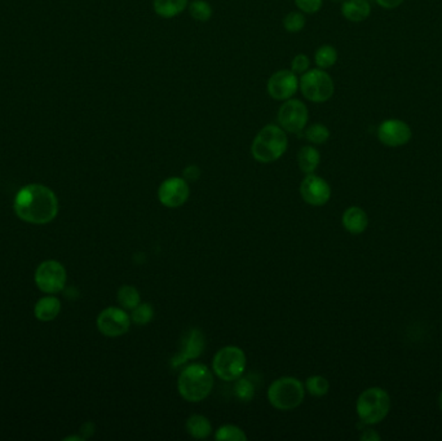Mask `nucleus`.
<instances>
[{
  "label": "nucleus",
  "mask_w": 442,
  "mask_h": 441,
  "mask_svg": "<svg viewBox=\"0 0 442 441\" xmlns=\"http://www.w3.org/2000/svg\"><path fill=\"white\" fill-rule=\"evenodd\" d=\"M187 431L194 439H207L212 433V424L207 417L202 415H190L187 419Z\"/></svg>",
  "instance_id": "obj_19"
},
{
  "label": "nucleus",
  "mask_w": 442,
  "mask_h": 441,
  "mask_svg": "<svg viewBox=\"0 0 442 441\" xmlns=\"http://www.w3.org/2000/svg\"><path fill=\"white\" fill-rule=\"evenodd\" d=\"M361 440L378 441L380 440V436L374 430H365L361 435Z\"/></svg>",
  "instance_id": "obj_35"
},
{
  "label": "nucleus",
  "mask_w": 442,
  "mask_h": 441,
  "mask_svg": "<svg viewBox=\"0 0 442 441\" xmlns=\"http://www.w3.org/2000/svg\"><path fill=\"white\" fill-rule=\"evenodd\" d=\"M287 145L289 140L286 132L280 126L268 125L255 136L251 145V154L258 162H276L286 153Z\"/></svg>",
  "instance_id": "obj_3"
},
{
  "label": "nucleus",
  "mask_w": 442,
  "mask_h": 441,
  "mask_svg": "<svg viewBox=\"0 0 442 441\" xmlns=\"http://www.w3.org/2000/svg\"><path fill=\"white\" fill-rule=\"evenodd\" d=\"M309 59L306 54H300L294 57L292 63H291V69L295 74H304L309 69Z\"/></svg>",
  "instance_id": "obj_32"
},
{
  "label": "nucleus",
  "mask_w": 442,
  "mask_h": 441,
  "mask_svg": "<svg viewBox=\"0 0 442 441\" xmlns=\"http://www.w3.org/2000/svg\"><path fill=\"white\" fill-rule=\"evenodd\" d=\"M118 303L125 309H134L141 303L140 291L132 285H123L118 290Z\"/></svg>",
  "instance_id": "obj_22"
},
{
  "label": "nucleus",
  "mask_w": 442,
  "mask_h": 441,
  "mask_svg": "<svg viewBox=\"0 0 442 441\" xmlns=\"http://www.w3.org/2000/svg\"><path fill=\"white\" fill-rule=\"evenodd\" d=\"M131 321L136 325L149 324L154 317V309L149 303H140L134 309H131Z\"/></svg>",
  "instance_id": "obj_27"
},
{
  "label": "nucleus",
  "mask_w": 442,
  "mask_h": 441,
  "mask_svg": "<svg viewBox=\"0 0 442 441\" xmlns=\"http://www.w3.org/2000/svg\"><path fill=\"white\" fill-rule=\"evenodd\" d=\"M66 279V270L60 261H43L35 272L36 286L45 294H57L63 291Z\"/></svg>",
  "instance_id": "obj_8"
},
{
  "label": "nucleus",
  "mask_w": 442,
  "mask_h": 441,
  "mask_svg": "<svg viewBox=\"0 0 442 441\" xmlns=\"http://www.w3.org/2000/svg\"><path fill=\"white\" fill-rule=\"evenodd\" d=\"M189 13L199 22H206L212 16V8L206 0H193L190 3Z\"/></svg>",
  "instance_id": "obj_28"
},
{
  "label": "nucleus",
  "mask_w": 442,
  "mask_h": 441,
  "mask_svg": "<svg viewBox=\"0 0 442 441\" xmlns=\"http://www.w3.org/2000/svg\"><path fill=\"white\" fill-rule=\"evenodd\" d=\"M371 6L368 0H344L342 15L351 22H362L370 16Z\"/></svg>",
  "instance_id": "obj_17"
},
{
  "label": "nucleus",
  "mask_w": 442,
  "mask_h": 441,
  "mask_svg": "<svg viewBox=\"0 0 442 441\" xmlns=\"http://www.w3.org/2000/svg\"><path fill=\"white\" fill-rule=\"evenodd\" d=\"M15 212L29 224H48L58 214V199L48 187L30 184L18 190L15 199Z\"/></svg>",
  "instance_id": "obj_1"
},
{
  "label": "nucleus",
  "mask_w": 442,
  "mask_h": 441,
  "mask_svg": "<svg viewBox=\"0 0 442 441\" xmlns=\"http://www.w3.org/2000/svg\"><path fill=\"white\" fill-rule=\"evenodd\" d=\"M283 26L289 33H299L306 26V17L301 12H290L283 20Z\"/></svg>",
  "instance_id": "obj_30"
},
{
  "label": "nucleus",
  "mask_w": 442,
  "mask_h": 441,
  "mask_svg": "<svg viewBox=\"0 0 442 441\" xmlns=\"http://www.w3.org/2000/svg\"><path fill=\"white\" fill-rule=\"evenodd\" d=\"M306 397V387L295 377H281L268 388V400L278 410H294L301 405Z\"/></svg>",
  "instance_id": "obj_4"
},
{
  "label": "nucleus",
  "mask_w": 442,
  "mask_h": 441,
  "mask_svg": "<svg viewBox=\"0 0 442 441\" xmlns=\"http://www.w3.org/2000/svg\"><path fill=\"white\" fill-rule=\"evenodd\" d=\"M182 178L188 181V183L198 180L199 178H200V170H199L198 166H194V164L188 166V167L184 170Z\"/></svg>",
  "instance_id": "obj_33"
},
{
  "label": "nucleus",
  "mask_w": 442,
  "mask_h": 441,
  "mask_svg": "<svg viewBox=\"0 0 442 441\" xmlns=\"http://www.w3.org/2000/svg\"><path fill=\"white\" fill-rule=\"evenodd\" d=\"M131 327V316L125 308L109 307L97 317V329L100 333L108 338L122 336Z\"/></svg>",
  "instance_id": "obj_10"
},
{
  "label": "nucleus",
  "mask_w": 442,
  "mask_h": 441,
  "mask_svg": "<svg viewBox=\"0 0 442 441\" xmlns=\"http://www.w3.org/2000/svg\"><path fill=\"white\" fill-rule=\"evenodd\" d=\"M342 223L347 232L351 234H361L366 231L369 225V217L363 208L352 206L344 211Z\"/></svg>",
  "instance_id": "obj_16"
},
{
  "label": "nucleus",
  "mask_w": 442,
  "mask_h": 441,
  "mask_svg": "<svg viewBox=\"0 0 442 441\" xmlns=\"http://www.w3.org/2000/svg\"><path fill=\"white\" fill-rule=\"evenodd\" d=\"M299 88V81L292 70H280L274 72L268 81L269 96L278 101L291 99Z\"/></svg>",
  "instance_id": "obj_14"
},
{
  "label": "nucleus",
  "mask_w": 442,
  "mask_h": 441,
  "mask_svg": "<svg viewBox=\"0 0 442 441\" xmlns=\"http://www.w3.org/2000/svg\"><path fill=\"white\" fill-rule=\"evenodd\" d=\"M304 135L308 141L312 144H325L326 141L330 139V131L325 125L316 123L308 127Z\"/></svg>",
  "instance_id": "obj_26"
},
{
  "label": "nucleus",
  "mask_w": 442,
  "mask_h": 441,
  "mask_svg": "<svg viewBox=\"0 0 442 441\" xmlns=\"http://www.w3.org/2000/svg\"><path fill=\"white\" fill-rule=\"evenodd\" d=\"M306 389L312 396H325L330 391V383L322 376H312L306 380Z\"/></svg>",
  "instance_id": "obj_25"
},
{
  "label": "nucleus",
  "mask_w": 442,
  "mask_h": 441,
  "mask_svg": "<svg viewBox=\"0 0 442 441\" xmlns=\"http://www.w3.org/2000/svg\"><path fill=\"white\" fill-rule=\"evenodd\" d=\"M390 409V397L386 389L371 387L357 399L356 410L363 424H377L386 419Z\"/></svg>",
  "instance_id": "obj_5"
},
{
  "label": "nucleus",
  "mask_w": 442,
  "mask_h": 441,
  "mask_svg": "<svg viewBox=\"0 0 442 441\" xmlns=\"http://www.w3.org/2000/svg\"><path fill=\"white\" fill-rule=\"evenodd\" d=\"M315 61L319 69H329L338 61V52L333 45H322L316 51Z\"/></svg>",
  "instance_id": "obj_23"
},
{
  "label": "nucleus",
  "mask_w": 442,
  "mask_h": 441,
  "mask_svg": "<svg viewBox=\"0 0 442 441\" xmlns=\"http://www.w3.org/2000/svg\"><path fill=\"white\" fill-rule=\"evenodd\" d=\"M215 439L219 441H247V435L235 424H224L217 428Z\"/></svg>",
  "instance_id": "obj_24"
},
{
  "label": "nucleus",
  "mask_w": 442,
  "mask_h": 441,
  "mask_svg": "<svg viewBox=\"0 0 442 441\" xmlns=\"http://www.w3.org/2000/svg\"><path fill=\"white\" fill-rule=\"evenodd\" d=\"M405 0H377L378 6L381 8L395 9L400 7Z\"/></svg>",
  "instance_id": "obj_34"
},
{
  "label": "nucleus",
  "mask_w": 442,
  "mask_h": 441,
  "mask_svg": "<svg viewBox=\"0 0 442 441\" xmlns=\"http://www.w3.org/2000/svg\"><path fill=\"white\" fill-rule=\"evenodd\" d=\"M280 127L290 134H300L308 123V109L303 101L286 100L278 110Z\"/></svg>",
  "instance_id": "obj_9"
},
{
  "label": "nucleus",
  "mask_w": 442,
  "mask_h": 441,
  "mask_svg": "<svg viewBox=\"0 0 442 441\" xmlns=\"http://www.w3.org/2000/svg\"><path fill=\"white\" fill-rule=\"evenodd\" d=\"M322 3L324 0H295V4L298 6V8L308 15L317 13L319 9L322 8Z\"/></svg>",
  "instance_id": "obj_31"
},
{
  "label": "nucleus",
  "mask_w": 442,
  "mask_h": 441,
  "mask_svg": "<svg viewBox=\"0 0 442 441\" xmlns=\"http://www.w3.org/2000/svg\"><path fill=\"white\" fill-rule=\"evenodd\" d=\"M321 162V154L315 146H303L298 153V164L300 171L306 175L313 173Z\"/></svg>",
  "instance_id": "obj_20"
},
{
  "label": "nucleus",
  "mask_w": 442,
  "mask_h": 441,
  "mask_svg": "<svg viewBox=\"0 0 442 441\" xmlns=\"http://www.w3.org/2000/svg\"><path fill=\"white\" fill-rule=\"evenodd\" d=\"M205 344L206 342H205L203 333L199 329H191L182 342L180 353L173 357L172 364L175 366H179V365L185 364L187 361L197 359L205 350Z\"/></svg>",
  "instance_id": "obj_15"
},
{
  "label": "nucleus",
  "mask_w": 442,
  "mask_h": 441,
  "mask_svg": "<svg viewBox=\"0 0 442 441\" xmlns=\"http://www.w3.org/2000/svg\"><path fill=\"white\" fill-rule=\"evenodd\" d=\"M235 396L238 397L241 401H250L255 396V386L248 380V379L239 377L235 379Z\"/></svg>",
  "instance_id": "obj_29"
},
{
  "label": "nucleus",
  "mask_w": 442,
  "mask_h": 441,
  "mask_svg": "<svg viewBox=\"0 0 442 441\" xmlns=\"http://www.w3.org/2000/svg\"><path fill=\"white\" fill-rule=\"evenodd\" d=\"M189 197V183L184 178H168L158 188V199L164 208H181L184 203H187Z\"/></svg>",
  "instance_id": "obj_11"
},
{
  "label": "nucleus",
  "mask_w": 442,
  "mask_h": 441,
  "mask_svg": "<svg viewBox=\"0 0 442 441\" xmlns=\"http://www.w3.org/2000/svg\"><path fill=\"white\" fill-rule=\"evenodd\" d=\"M299 87L306 99L312 102H325L334 95L333 78L324 69H313L304 72L299 81Z\"/></svg>",
  "instance_id": "obj_7"
},
{
  "label": "nucleus",
  "mask_w": 442,
  "mask_h": 441,
  "mask_svg": "<svg viewBox=\"0 0 442 441\" xmlns=\"http://www.w3.org/2000/svg\"><path fill=\"white\" fill-rule=\"evenodd\" d=\"M153 7L161 17H176L188 7V0H154Z\"/></svg>",
  "instance_id": "obj_21"
},
{
  "label": "nucleus",
  "mask_w": 442,
  "mask_h": 441,
  "mask_svg": "<svg viewBox=\"0 0 442 441\" xmlns=\"http://www.w3.org/2000/svg\"><path fill=\"white\" fill-rule=\"evenodd\" d=\"M214 388V374L205 364H189L181 370L177 391L188 403H200L210 396Z\"/></svg>",
  "instance_id": "obj_2"
},
{
  "label": "nucleus",
  "mask_w": 442,
  "mask_h": 441,
  "mask_svg": "<svg viewBox=\"0 0 442 441\" xmlns=\"http://www.w3.org/2000/svg\"><path fill=\"white\" fill-rule=\"evenodd\" d=\"M334 1H340V0H334ZM344 1V0H343Z\"/></svg>",
  "instance_id": "obj_37"
},
{
  "label": "nucleus",
  "mask_w": 442,
  "mask_h": 441,
  "mask_svg": "<svg viewBox=\"0 0 442 441\" xmlns=\"http://www.w3.org/2000/svg\"><path fill=\"white\" fill-rule=\"evenodd\" d=\"M247 359L242 348L237 346H226L216 352L212 360V370L226 382H232L242 377Z\"/></svg>",
  "instance_id": "obj_6"
},
{
  "label": "nucleus",
  "mask_w": 442,
  "mask_h": 441,
  "mask_svg": "<svg viewBox=\"0 0 442 441\" xmlns=\"http://www.w3.org/2000/svg\"><path fill=\"white\" fill-rule=\"evenodd\" d=\"M413 137V131L407 122L401 119H387L380 123L378 139L380 143L389 148L407 145Z\"/></svg>",
  "instance_id": "obj_13"
},
{
  "label": "nucleus",
  "mask_w": 442,
  "mask_h": 441,
  "mask_svg": "<svg viewBox=\"0 0 442 441\" xmlns=\"http://www.w3.org/2000/svg\"><path fill=\"white\" fill-rule=\"evenodd\" d=\"M439 403H440V408H441L442 410V391L441 394H440V397H439Z\"/></svg>",
  "instance_id": "obj_36"
},
{
  "label": "nucleus",
  "mask_w": 442,
  "mask_h": 441,
  "mask_svg": "<svg viewBox=\"0 0 442 441\" xmlns=\"http://www.w3.org/2000/svg\"><path fill=\"white\" fill-rule=\"evenodd\" d=\"M61 312V302L60 299L56 297H45L40 300H38V303L34 308V314L39 321L48 323V321H54L57 316Z\"/></svg>",
  "instance_id": "obj_18"
},
{
  "label": "nucleus",
  "mask_w": 442,
  "mask_h": 441,
  "mask_svg": "<svg viewBox=\"0 0 442 441\" xmlns=\"http://www.w3.org/2000/svg\"><path fill=\"white\" fill-rule=\"evenodd\" d=\"M300 196L308 205L321 208L331 199V187L325 179L309 173L300 184Z\"/></svg>",
  "instance_id": "obj_12"
}]
</instances>
